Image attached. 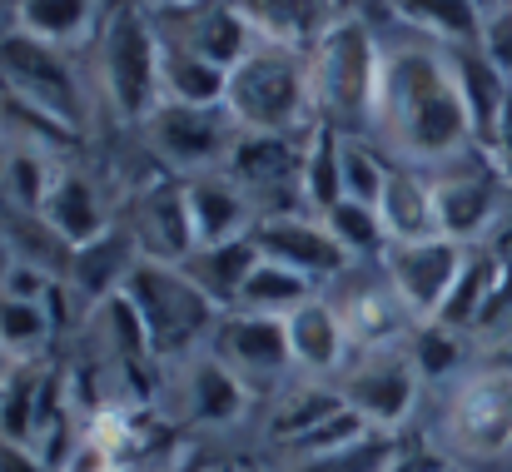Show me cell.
Wrapping results in <instances>:
<instances>
[{"mask_svg":"<svg viewBox=\"0 0 512 472\" xmlns=\"http://www.w3.org/2000/svg\"><path fill=\"white\" fill-rule=\"evenodd\" d=\"M314 105V70L299 50L254 45L229 70V115L249 135H294Z\"/></svg>","mask_w":512,"mask_h":472,"instance_id":"2","label":"cell"},{"mask_svg":"<svg viewBox=\"0 0 512 472\" xmlns=\"http://www.w3.org/2000/svg\"><path fill=\"white\" fill-rule=\"evenodd\" d=\"M40 219H45V229L60 234L65 249H85V244H95V239L110 234V219H105L100 189H95L80 169H60V179H55V189H50Z\"/></svg>","mask_w":512,"mask_h":472,"instance_id":"16","label":"cell"},{"mask_svg":"<svg viewBox=\"0 0 512 472\" xmlns=\"http://www.w3.org/2000/svg\"><path fill=\"white\" fill-rule=\"evenodd\" d=\"M294 169V145L289 135H239V145L229 150V174L234 184H274Z\"/></svg>","mask_w":512,"mask_h":472,"instance_id":"33","label":"cell"},{"mask_svg":"<svg viewBox=\"0 0 512 472\" xmlns=\"http://www.w3.org/2000/svg\"><path fill=\"white\" fill-rule=\"evenodd\" d=\"M90 15H95V0H20L15 5V30H25L35 40H50V45H65V40L90 30Z\"/></svg>","mask_w":512,"mask_h":472,"instance_id":"31","label":"cell"},{"mask_svg":"<svg viewBox=\"0 0 512 472\" xmlns=\"http://www.w3.org/2000/svg\"><path fill=\"white\" fill-rule=\"evenodd\" d=\"M433 204H438V234L473 249L498 214V189L483 174H448L433 184Z\"/></svg>","mask_w":512,"mask_h":472,"instance_id":"18","label":"cell"},{"mask_svg":"<svg viewBox=\"0 0 512 472\" xmlns=\"http://www.w3.org/2000/svg\"><path fill=\"white\" fill-rule=\"evenodd\" d=\"M378 120L408 159H448L463 145H478L468 105L458 95V80H453L443 50L408 45V50L388 55Z\"/></svg>","mask_w":512,"mask_h":472,"instance_id":"1","label":"cell"},{"mask_svg":"<svg viewBox=\"0 0 512 472\" xmlns=\"http://www.w3.org/2000/svg\"><path fill=\"white\" fill-rule=\"evenodd\" d=\"M259 45H279V50H309L329 35V25L339 20L334 15V0H229Z\"/></svg>","mask_w":512,"mask_h":472,"instance_id":"13","label":"cell"},{"mask_svg":"<svg viewBox=\"0 0 512 472\" xmlns=\"http://www.w3.org/2000/svg\"><path fill=\"white\" fill-rule=\"evenodd\" d=\"M170 5H204V0H170Z\"/></svg>","mask_w":512,"mask_h":472,"instance_id":"46","label":"cell"},{"mask_svg":"<svg viewBox=\"0 0 512 472\" xmlns=\"http://www.w3.org/2000/svg\"><path fill=\"white\" fill-rule=\"evenodd\" d=\"M165 105H194V110L229 105V70L170 40L165 45Z\"/></svg>","mask_w":512,"mask_h":472,"instance_id":"24","label":"cell"},{"mask_svg":"<svg viewBox=\"0 0 512 472\" xmlns=\"http://www.w3.org/2000/svg\"><path fill=\"white\" fill-rule=\"evenodd\" d=\"M0 472H45V463L25 448V443H10L0 438Z\"/></svg>","mask_w":512,"mask_h":472,"instance_id":"42","label":"cell"},{"mask_svg":"<svg viewBox=\"0 0 512 472\" xmlns=\"http://www.w3.org/2000/svg\"><path fill=\"white\" fill-rule=\"evenodd\" d=\"M309 299H314V279H304V274H299V269H289V264L259 259V269H254V274H249V284H244L239 309H244V314L289 318L294 309H304Z\"/></svg>","mask_w":512,"mask_h":472,"instance_id":"27","label":"cell"},{"mask_svg":"<svg viewBox=\"0 0 512 472\" xmlns=\"http://www.w3.org/2000/svg\"><path fill=\"white\" fill-rule=\"evenodd\" d=\"M135 244L145 259L155 264H184L199 244H194V224H189V199L184 184H160L150 189V199L140 204V224H135Z\"/></svg>","mask_w":512,"mask_h":472,"instance_id":"17","label":"cell"},{"mask_svg":"<svg viewBox=\"0 0 512 472\" xmlns=\"http://www.w3.org/2000/svg\"><path fill=\"white\" fill-rule=\"evenodd\" d=\"M140 259H145V254H140V244H135V229H130V234H125V229H110L105 239L75 249L70 279H75V289H80L90 304H110L115 294H125V284H130V274H135Z\"/></svg>","mask_w":512,"mask_h":472,"instance_id":"19","label":"cell"},{"mask_svg":"<svg viewBox=\"0 0 512 472\" xmlns=\"http://www.w3.org/2000/svg\"><path fill=\"white\" fill-rule=\"evenodd\" d=\"M259 259H264V254H259L254 234H244V239H229V244H214V249H194V254L184 259V274L214 299V309L234 314L239 299H244L249 274L259 269Z\"/></svg>","mask_w":512,"mask_h":472,"instance_id":"20","label":"cell"},{"mask_svg":"<svg viewBox=\"0 0 512 472\" xmlns=\"http://www.w3.org/2000/svg\"><path fill=\"white\" fill-rule=\"evenodd\" d=\"M443 55H448V70H453L458 95H463V105H468V120H473L478 145H493L503 100H508V90H512L508 70H503L483 45H443Z\"/></svg>","mask_w":512,"mask_h":472,"instance_id":"14","label":"cell"},{"mask_svg":"<svg viewBox=\"0 0 512 472\" xmlns=\"http://www.w3.org/2000/svg\"><path fill=\"white\" fill-rule=\"evenodd\" d=\"M488 150L512 174V90H508V100H503V115H498V130H493V145Z\"/></svg>","mask_w":512,"mask_h":472,"instance_id":"43","label":"cell"},{"mask_svg":"<svg viewBox=\"0 0 512 472\" xmlns=\"http://www.w3.org/2000/svg\"><path fill=\"white\" fill-rule=\"evenodd\" d=\"M45 388L50 378L35 373V368H15L5 383H0V438L10 443H25L45 413Z\"/></svg>","mask_w":512,"mask_h":472,"instance_id":"32","label":"cell"},{"mask_svg":"<svg viewBox=\"0 0 512 472\" xmlns=\"http://www.w3.org/2000/svg\"><path fill=\"white\" fill-rule=\"evenodd\" d=\"M100 70H105V90H110L115 110L125 120L150 125L155 110L165 105V40L155 35V25L140 5H125L110 15L105 45H100Z\"/></svg>","mask_w":512,"mask_h":472,"instance_id":"5","label":"cell"},{"mask_svg":"<svg viewBox=\"0 0 512 472\" xmlns=\"http://www.w3.org/2000/svg\"><path fill=\"white\" fill-rule=\"evenodd\" d=\"M468 264V244H453V239H423V244H388L383 249V269H388V284L393 294L408 304V314L433 323L443 314L458 274Z\"/></svg>","mask_w":512,"mask_h":472,"instance_id":"8","label":"cell"},{"mask_svg":"<svg viewBox=\"0 0 512 472\" xmlns=\"http://www.w3.org/2000/svg\"><path fill=\"white\" fill-rule=\"evenodd\" d=\"M55 179H60V169L45 159V150H35V145H15L10 150V169H5V194L15 199V209H45V199H50V189H55Z\"/></svg>","mask_w":512,"mask_h":472,"instance_id":"36","label":"cell"},{"mask_svg":"<svg viewBox=\"0 0 512 472\" xmlns=\"http://www.w3.org/2000/svg\"><path fill=\"white\" fill-rule=\"evenodd\" d=\"M249 234H254V244H259L264 259L289 264L304 279H334V274H343L353 264L339 249V239L329 234V224L324 219H309V214H264Z\"/></svg>","mask_w":512,"mask_h":472,"instance_id":"10","label":"cell"},{"mask_svg":"<svg viewBox=\"0 0 512 472\" xmlns=\"http://www.w3.org/2000/svg\"><path fill=\"white\" fill-rule=\"evenodd\" d=\"M343 408H348L343 388H299V393L274 413L269 433H274L279 443H299V438H309L314 428H324L329 418H339Z\"/></svg>","mask_w":512,"mask_h":472,"instance_id":"35","label":"cell"},{"mask_svg":"<svg viewBox=\"0 0 512 472\" xmlns=\"http://www.w3.org/2000/svg\"><path fill=\"white\" fill-rule=\"evenodd\" d=\"M443 423H448V443L468 458L512 453V368H483L463 378Z\"/></svg>","mask_w":512,"mask_h":472,"instance_id":"7","label":"cell"},{"mask_svg":"<svg viewBox=\"0 0 512 472\" xmlns=\"http://www.w3.org/2000/svg\"><path fill=\"white\" fill-rule=\"evenodd\" d=\"M284 328H289V353H294V363L309 368V373H334L343 363V353H348L343 314L334 304H324V299H309L304 309H294V314L284 318Z\"/></svg>","mask_w":512,"mask_h":472,"instance_id":"23","label":"cell"},{"mask_svg":"<svg viewBox=\"0 0 512 472\" xmlns=\"http://www.w3.org/2000/svg\"><path fill=\"white\" fill-rule=\"evenodd\" d=\"M398 453H403V438L373 428V433L353 438L348 448H334V453H324V458H304L294 472H393Z\"/></svg>","mask_w":512,"mask_h":472,"instance_id":"34","label":"cell"},{"mask_svg":"<svg viewBox=\"0 0 512 472\" xmlns=\"http://www.w3.org/2000/svg\"><path fill=\"white\" fill-rule=\"evenodd\" d=\"M503 5H508V10H512V0H503Z\"/></svg>","mask_w":512,"mask_h":472,"instance_id":"47","label":"cell"},{"mask_svg":"<svg viewBox=\"0 0 512 472\" xmlns=\"http://www.w3.org/2000/svg\"><path fill=\"white\" fill-rule=\"evenodd\" d=\"M209 343H214V358H224L234 373H279V368L294 363L284 318H269V314L234 309V314L219 318Z\"/></svg>","mask_w":512,"mask_h":472,"instance_id":"12","label":"cell"},{"mask_svg":"<svg viewBox=\"0 0 512 472\" xmlns=\"http://www.w3.org/2000/svg\"><path fill=\"white\" fill-rule=\"evenodd\" d=\"M408 358H413L418 378H448V373L463 363V338H458L448 323H418Z\"/></svg>","mask_w":512,"mask_h":472,"instance_id":"40","label":"cell"},{"mask_svg":"<svg viewBox=\"0 0 512 472\" xmlns=\"http://www.w3.org/2000/svg\"><path fill=\"white\" fill-rule=\"evenodd\" d=\"M5 169H10V145L0 140V184H5Z\"/></svg>","mask_w":512,"mask_h":472,"instance_id":"45","label":"cell"},{"mask_svg":"<svg viewBox=\"0 0 512 472\" xmlns=\"http://www.w3.org/2000/svg\"><path fill=\"white\" fill-rule=\"evenodd\" d=\"M0 294L25 299V304H45V299L55 294V284H50V274H45V269H35V264H15V269L5 274Z\"/></svg>","mask_w":512,"mask_h":472,"instance_id":"41","label":"cell"},{"mask_svg":"<svg viewBox=\"0 0 512 472\" xmlns=\"http://www.w3.org/2000/svg\"><path fill=\"white\" fill-rule=\"evenodd\" d=\"M418 383H423V378H418L413 358H378V363L358 368V373L343 383V398H348V408H353L368 428L393 433V428L413 413Z\"/></svg>","mask_w":512,"mask_h":472,"instance_id":"11","label":"cell"},{"mask_svg":"<svg viewBox=\"0 0 512 472\" xmlns=\"http://www.w3.org/2000/svg\"><path fill=\"white\" fill-rule=\"evenodd\" d=\"M299 189H304L314 219H324L334 204H343V135L329 120L314 125V140L299 164Z\"/></svg>","mask_w":512,"mask_h":472,"instance_id":"25","label":"cell"},{"mask_svg":"<svg viewBox=\"0 0 512 472\" xmlns=\"http://www.w3.org/2000/svg\"><path fill=\"white\" fill-rule=\"evenodd\" d=\"M324 224H329V234L339 239V249L348 259H368V254H383V249H388L383 219H378V209H368V204L343 199V204H334V209L324 214Z\"/></svg>","mask_w":512,"mask_h":472,"instance_id":"37","label":"cell"},{"mask_svg":"<svg viewBox=\"0 0 512 472\" xmlns=\"http://www.w3.org/2000/svg\"><path fill=\"white\" fill-rule=\"evenodd\" d=\"M0 90L40 105L45 115H55L70 130L85 125V100H80V85L70 75V60L50 40H35L25 30H10L0 40Z\"/></svg>","mask_w":512,"mask_h":472,"instance_id":"6","label":"cell"},{"mask_svg":"<svg viewBox=\"0 0 512 472\" xmlns=\"http://www.w3.org/2000/svg\"><path fill=\"white\" fill-rule=\"evenodd\" d=\"M189 403L199 423H234L244 413V378L209 353L189 368Z\"/></svg>","mask_w":512,"mask_h":472,"instance_id":"28","label":"cell"},{"mask_svg":"<svg viewBox=\"0 0 512 472\" xmlns=\"http://www.w3.org/2000/svg\"><path fill=\"white\" fill-rule=\"evenodd\" d=\"M383 70H388V55L378 50L373 30L358 15H339L329 35L314 45V95L324 115H334L343 125L378 120Z\"/></svg>","mask_w":512,"mask_h":472,"instance_id":"3","label":"cell"},{"mask_svg":"<svg viewBox=\"0 0 512 472\" xmlns=\"http://www.w3.org/2000/svg\"><path fill=\"white\" fill-rule=\"evenodd\" d=\"M184 199H189V224H194V244L199 249H214V244H229V239H244L254 224H249V199H244V184L224 179V174H199L184 184Z\"/></svg>","mask_w":512,"mask_h":472,"instance_id":"15","label":"cell"},{"mask_svg":"<svg viewBox=\"0 0 512 472\" xmlns=\"http://www.w3.org/2000/svg\"><path fill=\"white\" fill-rule=\"evenodd\" d=\"M239 120L219 105V110H194V105H160L150 120V140L155 150L179 164V169H209L214 159H229L239 145Z\"/></svg>","mask_w":512,"mask_h":472,"instance_id":"9","label":"cell"},{"mask_svg":"<svg viewBox=\"0 0 512 472\" xmlns=\"http://www.w3.org/2000/svg\"><path fill=\"white\" fill-rule=\"evenodd\" d=\"M125 294H130L135 314L145 318L155 353H189L194 343L214 338V328L224 318V309H214V299L184 274V264L140 259Z\"/></svg>","mask_w":512,"mask_h":472,"instance_id":"4","label":"cell"},{"mask_svg":"<svg viewBox=\"0 0 512 472\" xmlns=\"http://www.w3.org/2000/svg\"><path fill=\"white\" fill-rule=\"evenodd\" d=\"M388 174H393V169L373 155L363 140H343V199L378 209V199H383V189H388Z\"/></svg>","mask_w":512,"mask_h":472,"instance_id":"39","label":"cell"},{"mask_svg":"<svg viewBox=\"0 0 512 472\" xmlns=\"http://www.w3.org/2000/svg\"><path fill=\"white\" fill-rule=\"evenodd\" d=\"M55 328V314L45 304H25V299H10L0 294V348L15 353V358H30Z\"/></svg>","mask_w":512,"mask_h":472,"instance_id":"38","label":"cell"},{"mask_svg":"<svg viewBox=\"0 0 512 472\" xmlns=\"http://www.w3.org/2000/svg\"><path fill=\"white\" fill-rule=\"evenodd\" d=\"M339 314H343L348 338H358V343H368V348H378V343H393V338L408 328V304L393 294V284H388V294H383V289L353 294Z\"/></svg>","mask_w":512,"mask_h":472,"instance_id":"30","label":"cell"},{"mask_svg":"<svg viewBox=\"0 0 512 472\" xmlns=\"http://www.w3.org/2000/svg\"><path fill=\"white\" fill-rule=\"evenodd\" d=\"M10 269H15V264H10V249L0 244V284H5V274H10Z\"/></svg>","mask_w":512,"mask_h":472,"instance_id":"44","label":"cell"},{"mask_svg":"<svg viewBox=\"0 0 512 472\" xmlns=\"http://www.w3.org/2000/svg\"><path fill=\"white\" fill-rule=\"evenodd\" d=\"M378 219L388 244H423L438 239V204H433V184L418 179L413 169H393L388 189L378 199Z\"/></svg>","mask_w":512,"mask_h":472,"instance_id":"21","label":"cell"},{"mask_svg":"<svg viewBox=\"0 0 512 472\" xmlns=\"http://www.w3.org/2000/svg\"><path fill=\"white\" fill-rule=\"evenodd\" d=\"M498 284H503V264H498L493 254H483V249H468V264H463V274H458V284H453L443 314L433 318V323H448L453 333L473 328L478 318H488Z\"/></svg>","mask_w":512,"mask_h":472,"instance_id":"26","label":"cell"},{"mask_svg":"<svg viewBox=\"0 0 512 472\" xmlns=\"http://www.w3.org/2000/svg\"><path fill=\"white\" fill-rule=\"evenodd\" d=\"M179 45H189L194 55H204V60H214V65L234 70V65L259 45V40H254L249 20H244L229 0H204V5H194V15H189V25H184Z\"/></svg>","mask_w":512,"mask_h":472,"instance_id":"22","label":"cell"},{"mask_svg":"<svg viewBox=\"0 0 512 472\" xmlns=\"http://www.w3.org/2000/svg\"><path fill=\"white\" fill-rule=\"evenodd\" d=\"M413 25L433 30L443 45H483V5L478 0H393Z\"/></svg>","mask_w":512,"mask_h":472,"instance_id":"29","label":"cell"}]
</instances>
